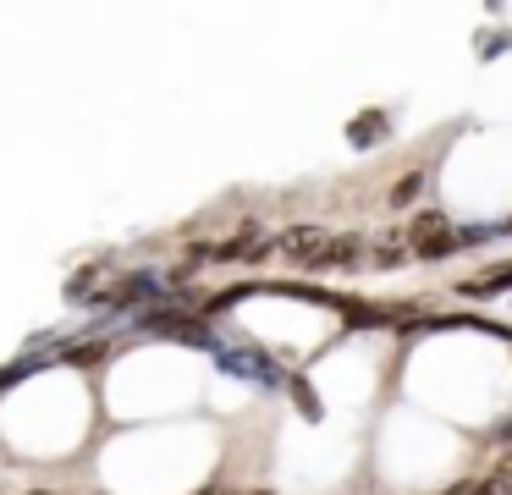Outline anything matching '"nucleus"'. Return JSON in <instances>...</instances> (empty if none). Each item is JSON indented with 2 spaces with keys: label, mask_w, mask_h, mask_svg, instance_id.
<instances>
[{
  "label": "nucleus",
  "mask_w": 512,
  "mask_h": 495,
  "mask_svg": "<svg viewBox=\"0 0 512 495\" xmlns=\"http://www.w3.org/2000/svg\"><path fill=\"white\" fill-rule=\"evenodd\" d=\"M468 495H512V484H501V479H485L479 490H468Z\"/></svg>",
  "instance_id": "nucleus-8"
},
{
  "label": "nucleus",
  "mask_w": 512,
  "mask_h": 495,
  "mask_svg": "<svg viewBox=\"0 0 512 495\" xmlns=\"http://www.w3.org/2000/svg\"><path fill=\"white\" fill-rule=\"evenodd\" d=\"M358 248H364L358 237H336L331 248H325V259H314L309 270H353V264H358Z\"/></svg>",
  "instance_id": "nucleus-3"
},
{
  "label": "nucleus",
  "mask_w": 512,
  "mask_h": 495,
  "mask_svg": "<svg viewBox=\"0 0 512 495\" xmlns=\"http://www.w3.org/2000/svg\"><path fill=\"white\" fill-rule=\"evenodd\" d=\"M380 138H386V116H380V110H369V116L353 121V143H380Z\"/></svg>",
  "instance_id": "nucleus-4"
},
{
  "label": "nucleus",
  "mask_w": 512,
  "mask_h": 495,
  "mask_svg": "<svg viewBox=\"0 0 512 495\" xmlns=\"http://www.w3.org/2000/svg\"><path fill=\"white\" fill-rule=\"evenodd\" d=\"M28 495H50V490H28Z\"/></svg>",
  "instance_id": "nucleus-9"
},
{
  "label": "nucleus",
  "mask_w": 512,
  "mask_h": 495,
  "mask_svg": "<svg viewBox=\"0 0 512 495\" xmlns=\"http://www.w3.org/2000/svg\"><path fill=\"white\" fill-rule=\"evenodd\" d=\"M331 231H325V226H287V231H281V237H276V248L281 253H292V259H303V264H314V259H325V248H331Z\"/></svg>",
  "instance_id": "nucleus-1"
},
{
  "label": "nucleus",
  "mask_w": 512,
  "mask_h": 495,
  "mask_svg": "<svg viewBox=\"0 0 512 495\" xmlns=\"http://www.w3.org/2000/svg\"><path fill=\"white\" fill-rule=\"evenodd\" d=\"M446 231H452V226H446V215H441V209H424V215H413V226H408V231H402V237H408V242H413V253H419V248H424V242H435V237H446Z\"/></svg>",
  "instance_id": "nucleus-2"
},
{
  "label": "nucleus",
  "mask_w": 512,
  "mask_h": 495,
  "mask_svg": "<svg viewBox=\"0 0 512 495\" xmlns=\"http://www.w3.org/2000/svg\"><path fill=\"white\" fill-rule=\"evenodd\" d=\"M248 242H254V226H243L232 242H221V248H215V259H221V264H237V259H248Z\"/></svg>",
  "instance_id": "nucleus-5"
},
{
  "label": "nucleus",
  "mask_w": 512,
  "mask_h": 495,
  "mask_svg": "<svg viewBox=\"0 0 512 495\" xmlns=\"http://www.w3.org/2000/svg\"><path fill=\"white\" fill-rule=\"evenodd\" d=\"M419 187H424V171H413V176H402L397 187H391V204H413L419 198Z\"/></svg>",
  "instance_id": "nucleus-6"
},
{
  "label": "nucleus",
  "mask_w": 512,
  "mask_h": 495,
  "mask_svg": "<svg viewBox=\"0 0 512 495\" xmlns=\"http://www.w3.org/2000/svg\"><path fill=\"white\" fill-rule=\"evenodd\" d=\"M457 248V231H446V237H435V242H424L419 248V259H446V253Z\"/></svg>",
  "instance_id": "nucleus-7"
}]
</instances>
